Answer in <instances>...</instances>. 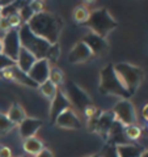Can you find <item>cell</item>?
I'll return each mask as SVG.
<instances>
[{"label": "cell", "instance_id": "cell-35", "mask_svg": "<svg viewBox=\"0 0 148 157\" xmlns=\"http://www.w3.org/2000/svg\"><path fill=\"white\" fill-rule=\"evenodd\" d=\"M0 157H13L12 149L7 145H0Z\"/></svg>", "mask_w": 148, "mask_h": 157}, {"label": "cell", "instance_id": "cell-27", "mask_svg": "<svg viewBox=\"0 0 148 157\" xmlns=\"http://www.w3.org/2000/svg\"><path fill=\"white\" fill-rule=\"evenodd\" d=\"M13 127H14V124L8 119L7 115L3 114V113H0V135L7 134V132L11 131Z\"/></svg>", "mask_w": 148, "mask_h": 157}, {"label": "cell", "instance_id": "cell-29", "mask_svg": "<svg viewBox=\"0 0 148 157\" xmlns=\"http://www.w3.org/2000/svg\"><path fill=\"white\" fill-rule=\"evenodd\" d=\"M59 55H60V48H59V45L58 43H55V45H51L50 48H49V52H47V55H46V59L49 62H58V59H59Z\"/></svg>", "mask_w": 148, "mask_h": 157}, {"label": "cell", "instance_id": "cell-31", "mask_svg": "<svg viewBox=\"0 0 148 157\" xmlns=\"http://www.w3.org/2000/svg\"><path fill=\"white\" fill-rule=\"evenodd\" d=\"M29 7L32 8V11L34 14L37 13H41L45 11V4L42 2H38V0H34V2H29Z\"/></svg>", "mask_w": 148, "mask_h": 157}, {"label": "cell", "instance_id": "cell-17", "mask_svg": "<svg viewBox=\"0 0 148 157\" xmlns=\"http://www.w3.org/2000/svg\"><path fill=\"white\" fill-rule=\"evenodd\" d=\"M36 60H37V58L34 56L30 51H28L26 48L21 47V50L18 52V56L16 59V67L20 71L28 73L29 70L32 68V66L36 63Z\"/></svg>", "mask_w": 148, "mask_h": 157}, {"label": "cell", "instance_id": "cell-19", "mask_svg": "<svg viewBox=\"0 0 148 157\" xmlns=\"http://www.w3.org/2000/svg\"><path fill=\"white\" fill-rule=\"evenodd\" d=\"M43 148H45V147H43V143L36 136L24 139V141H22V149L25 151L28 155L37 156Z\"/></svg>", "mask_w": 148, "mask_h": 157}, {"label": "cell", "instance_id": "cell-15", "mask_svg": "<svg viewBox=\"0 0 148 157\" xmlns=\"http://www.w3.org/2000/svg\"><path fill=\"white\" fill-rule=\"evenodd\" d=\"M114 115H113L111 110L110 111H106V113H101L100 117H98V121H97V126H96V130L95 132L100 134L103 139H107V134L111 128L113 123H114Z\"/></svg>", "mask_w": 148, "mask_h": 157}, {"label": "cell", "instance_id": "cell-30", "mask_svg": "<svg viewBox=\"0 0 148 157\" xmlns=\"http://www.w3.org/2000/svg\"><path fill=\"white\" fill-rule=\"evenodd\" d=\"M14 66H16V62L12 60L11 58H8L7 55H4V54H0V73Z\"/></svg>", "mask_w": 148, "mask_h": 157}, {"label": "cell", "instance_id": "cell-45", "mask_svg": "<svg viewBox=\"0 0 148 157\" xmlns=\"http://www.w3.org/2000/svg\"><path fill=\"white\" fill-rule=\"evenodd\" d=\"M20 157H24V156H20Z\"/></svg>", "mask_w": 148, "mask_h": 157}, {"label": "cell", "instance_id": "cell-42", "mask_svg": "<svg viewBox=\"0 0 148 157\" xmlns=\"http://www.w3.org/2000/svg\"><path fill=\"white\" fill-rule=\"evenodd\" d=\"M0 38H3V34L2 33H0Z\"/></svg>", "mask_w": 148, "mask_h": 157}, {"label": "cell", "instance_id": "cell-36", "mask_svg": "<svg viewBox=\"0 0 148 157\" xmlns=\"http://www.w3.org/2000/svg\"><path fill=\"white\" fill-rule=\"evenodd\" d=\"M36 157H54V155H53V152L50 151V149H47V148H43L39 153L36 156Z\"/></svg>", "mask_w": 148, "mask_h": 157}, {"label": "cell", "instance_id": "cell-3", "mask_svg": "<svg viewBox=\"0 0 148 157\" xmlns=\"http://www.w3.org/2000/svg\"><path fill=\"white\" fill-rule=\"evenodd\" d=\"M114 66V72L121 80L123 86L126 88V90L132 96L136 92V89L140 86L144 78V71L140 67L134 66L131 63H118Z\"/></svg>", "mask_w": 148, "mask_h": 157}, {"label": "cell", "instance_id": "cell-28", "mask_svg": "<svg viewBox=\"0 0 148 157\" xmlns=\"http://www.w3.org/2000/svg\"><path fill=\"white\" fill-rule=\"evenodd\" d=\"M100 157H119L118 156V152H117V145L106 143L101 151Z\"/></svg>", "mask_w": 148, "mask_h": 157}, {"label": "cell", "instance_id": "cell-10", "mask_svg": "<svg viewBox=\"0 0 148 157\" xmlns=\"http://www.w3.org/2000/svg\"><path fill=\"white\" fill-rule=\"evenodd\" d=\"M55 124L64 130H79L81 128V121L79 115L71 107L67 109L55 119Z\"/></svg>", "mask_w": 148, "mask_h": 157}, {"label": "cell", "instance_id": "cell-22", "mask_svg": "<svg viewBox=\"0 0 148 157\" xmlns=\"http://www.w3.org/2000/svg\"><path fill=\"white\" fill-rule=\"evenodd\" d=\"M72 16L77 24H87V21L89 20V16H91V11L85 6H77L73 9Z\"/></svg>", "mask_w": 148, "mask_h": 157}, {"label": "cell", "instance_id": "cell-18", "mask_svg": "<svg viewBox=\"0 0 148 157\" xmlns=\"http://www.w3.org/2000/svg\"><path fill=\"white\" fill-rule=\"evenodd\" d=\"M117 152L119 157H142L144 149L136 144H121L117 145Z\"/></svg>", "mask_w": 148, "mask_h": 157}, {"label": "cell", "instance_id": "cell-9", "mask_svg": "<svg viewBox=\"0 0 148 157\" xmlns=\"http://www.w3.org/2000/svg\"><path fill=\"white\" fill-rule=\"evenodd\" d=\"M51 64L47 59H37L36 63L28 72V76L36 82L37 85H41L42 82L49 80V73H50Z\"/></svg>", "mask_w": 148, "mask_h": 157}, {"label": "cell", "instance_id": "cell-32", "mask_svg": "<svg viewBox=\"0 0 148 157\" xmlns=\"http://www.w3.org/2000/svg\"><path fill=\"white\" fill-rule=\"evenodd\" d=\"M8 21H9V25H11L12 29H18L20 26L22 25V21H21V17L18 16V13L16 14H12V16L7 17Z\"/></svg>", "mask_w": 148, "mask_h": 157}, {"label": "cell", "instance_id": "cell-11", "mask_svg": "<svg viewBox=\"0 0 148 157\" xmlns=\"http://www.w3.org/2000/svg\"><path fill=\"white\" fill-rule=\"evenodd\" d=\"M93 58V54L83 41H79L75 46L71 48L68 54V62L72 64H79V63H85Z\"/></svg>", "mask_w": 148, "mask_h": 157}, {"label": "cell", "instance_id": "cell-41", "mask_svg": "<svg viewBox=\"0 0 148 157\" xmlns=\"http://www.w3.org/2000/svg\"><path fill=\"white\" fill-rule=\"evenodd\" d=\"M0 17H2V8H0Z\"/></svg>", "mask_w": 148, "mask_h": 157}, {"label": "cell", "instance_id": "cell-39", "mask_svg": "<svg viewBox=\"0 0 148 157\" xmlns=\"http://www.w3.org/2000/svg\"><path fill=\"white\" fill-rule=\"evenodd\" d=\"M142 157H148V151H144V152H143Z\"/></svg>", "mask_w": 148, "mask_h": 157}, {"label": "cell", "instance_id": "cell-6", "mask_svg": "<svg viewBox=\"0 0 148 157\" xmlns=\"http://www.w3.org/2000/svg\"><path fill=\"white\" fill-rule=\"evenodd\" d=\"M111 113L114 119L119 122L122 126H130L136 123V110L130 100H121L113 106Z\"/></svg>", "mask_w": 148, "mask_h": 157}, {"label": "cell", "instance_id": "cell-40", "mask_svg": "<svg viewBox=\"0 0 148 157\" xmlns=\"http://www.w3.org/2000/svg\"><path fill=\"white\" fill-rule=\"evenodd\" d=\"M88 157H100V153H97V155H92V156H88Z\"/></svg>", "mask_w": 148, "mask_h": 157}, {"label": "cell", "instance_id": "cell-37", "mask_svg": "<svg viewBox=\"0 0 148 157\" xmlns=\"http://www.w3.org/2000/svg\"><path fill=\"white\" fill-rule=\"evenodd\" d=\"M142 115L143 118H144L146 121H148V104L144 105V107H143V110H142Z\"/></svg>", "mask_w": 148, "mask_h": 157}, {"label": "cell", "instance_id": "cell-14", "mask_svg": "<svg viewBox=\"0 0 148 157\" xmlns=\"http://www.w3.org/2000/svg\"><path fill=\"white\" fill-rule=\"evenodd\" d=\"M43 126V122L37 118H25L21 123L18 124V134L22 139H28V137L36 136L38 130Z\"/></svg>", "mask_w": 148, "mask_h": 157}, {"label": "cell", "instance_id": "cell-8", "mask_svg": "<svg viewBox=\"0 0 148 157\" xmlns=\"http://www.w3.org/2000/svg\"><path fill=\"white\" fill-rule=\"evenodd\" d=\"M3 42V54L16 62L18 52L21 50V42L18 37V29H12L6 33L2 38Z\"/></svg>", "mask_w": 148, "mask_h": 157}, {"label": "cell", "instance_id": "cell-2", "mask_svg": "<svg viewBox=\"0 0 148 157\" xmlns=\"http://www.w3.org/2000/svg\"><path fill=\"white\" fill-rule=\"evenodd\" d=\"M98 89L102 94H110L119 97L121 100H129L130 93L126 90L121 80L114 72V66L107 64L100 72V85Z\"/></svg>", "mask_w": 148, "mask_h": 157}, {"label": "cell", "instance_id": "cell-16", "mask_svg": "<svg viewBox=\"0 0 148 157\" xmlns=\"http://www.w3.org/2000/svg\"><path fill=\"white\" fill-rule=\"evenodd\" d=\"M107 143L114 144V145H121V144H127V139L125 136V126H122L119 122L114 121L111 128L107 134Z\"/></svg>", "mask_w": 148, "mask_h": 157}, {"label": "cell", "instance_id": "cell-13", "mask_svg": "<svg viewBox=\"0 0 148 157\" xmlns=\"http://www.w3.org/2000/svg\"><path fill=\"white\" fill-rule=\"evenodd\" d=\"M81 41L89 47V50L92 51L93 56H102L103 54L107 51V47H109L107 41L105 38H101V37H98L93 33L87 34Z\"/></svg>", "mask_w": 148, "mask_h": 157}, {"label": "cell", "instance_id": "cell-20", "mask_svg": "<svg viewBox=\"0 0 148 157\" xmlns=\"http://www.w3.org/2000/svg\"><path fill=\"white\" fill-rule=\"evenodd\" d=\"M6 115H7V118L12 122L14 126H17V124H20V123H21V122L26 118V113H25V110L22 109L21 105L13 104V105H11V107L8 109V111H7Z\"/></svg>", "mask_w": 148, "mask_h": 157}, {"label": "cell", "instance_id": "cell-23", "mask_svg": "<svg viewBox=\"0 0 148 157\" xmlns=\"http://www.w3.org/2000/svg\"><path fill=\"white\" fill-rule=\"evenodd\" d=\"M38 89H39V92H41L42 96H45L46 98H50V100H53V98L55 97L59 88H56L50 80H47L45 82H42L41 85H38Z\"/></svg>", "mask_w": 148, "mask_h": 157}, {"label": "cell", "instance_id": "cell-12", "mask_svg": "<svg viewBox=\"0 0 148 157\" xmlns=\"http://www.w3.org/2000/svg\"><path fill=\"white\" fill-rule=\"evenodd\" d=\"M71 104L68 101V98L63 93L62 89H58L55 97L51 100V106H50V119L53 123H55V119L62 114L64 110L70 109Z\"/></svg>", "mask_w": 148, "mask_h": 157}, {"label": "cell", "instance_id": "cell-24", "mask_svg": "<svg viewBox=\"0 0 148 157\" xmlns=\"http://www.w3.org/2000/svg\"><path fill=\"white\" fill-rule=\"evenodd\" d=\"M49 80L56 88H59L60 85H64V73L62 72V70H59L56 67H51L50 73H49Z\"/></svg>", "mask_w": 148, "mask_h": 157}, {"label": "cell", "instance_id": "cell-43", "mask_svg": "<svg viewBox=\"0 0 148 157\" xmlns=\"http://www.w3.org/2000/svg\"><path fill=\"white\" fill-rule=\"evenodd\" d=\"M147 130H148V124H147Z\"/></svg>", "mask_w": 148, "mask_h": 157}, {"label": "cell", "instance_id": "cell-44", "mask_svg": "<svg viewBox=\"0 0 148 157\" xmlns=\"http://www.w3.org/2000/svg\"><path fill=\"white\" fill-rule=\"evenodd\" d=\"M0 77H2V73H0Z\"/></svg>", "mask_w": 148, "mask_h": 157}, {"label": "cell", "instance_id": "cell-26", "mask_svg": "<svg viewBox=\"0 0 148 157\" xmlns=\"http://www.w3.org/2000/svg\"><path fill=\"white\" fill-rule=\"evenodd\" d=\"M18 16L21 17L22 25H24V24H28L29 21H30V18L34 16V13H33V11H32V8L29 7V3H25L21 8H20Z\"/></svg>", "mask_w": 148, "mask_h": 157}, {"label": "cell", "instance_id": "cell-25", "mask_svg": "<svg viewBox=\"0 0 148 157\" xmlns=\"http://www.w3.org/2000/svg\"><path fill=\"white\" fill-rule=\"evenodd\" d=\"M142 132H143L142 127L138 126L136 123L125 127V136H126V139H129V140H138V139H140Z\"/></svg>", "mask_w": 148, "mask_h": 157}, {"label": "cell", "instance_id": "cell-21", "mask_svg": "<svg viewBox=\"0 0 148 157\" xmlns=\"http://www.w3.org/2000/svg\"><path fill=\"white\" fill-rule=\"evenodd\" d=\"M11 71H12V81H17V82H20V84L29 86V88H38V85L36 84V82L28 76V73L20 71L16 66L12 67Z\"/></svg>", "mask_w": 148, "mask_h": 157}, {"label": "cell", "instance_id": "cell-5", "mask_svg": "<svg viewBox=\"0 0 148 157\" xmlns=\"http://www.w3.org/2000/svg\"><path fill=\"white\" fill-rule=\"evenodd\" d=\"M18 37H20V42H21V47L30 51L37 59H46L49 48H50L51 45L46 42L45 39L36 36L29 29L26 24H24V25L18 28Z\"/></svg>", "mask_w": 148, "mask_h": 157}, {"label": "cell", "instance_id": "cell-7", "mask_svg": "<svg viewBox=\"0 0 148 157\" xmlns=\"http://www.w3.org/2000/svg\"><path fill=\"white\" fill-rule=\"evenodd\" d=\"M63 93L68 98L71 106H75L77 110H84L88 105H91L89 96L72 81L64 82V90H63Z\"/></svg>", "mask_w": 148, "mask_h": 157}, {"label": "cell", "instance_id": "cell-1", "mask_svg": "<svg viewBox=\"0 0 148 157\" xmlns=\"http://www.w3.org/2000/svg\"><path fill=\"white\" fill-rule=\"evenodd\" d=\"M26 25L36 36L45 39L50 45H55L63 29V21L58 14L43 11L34 14Z\"/></svg>", "mask_w": 148, "mask_h": 157}, {"label": "cell", "instance_id": "cell-38", "mask_svg": "<svg viewBox=\"0 0 148 157\" xmlns=\"http://www.w3.org/2000/svg\"><path fill=\"white\" fill-rule=\"evenodd\" d=\"M0 54H3V42H2V38H0Z\"/></svg>", "mask_w": 148, "mask_h": 157}, {"label": "cell", "instance_id": "cell-33", "mask_svg": "<svg viewBox=\"0 0 148 157\" xmlns=\"http://www.w3.org/2000/svg\"><path fill=\"white\" fill-rule=\"evenodd\" d=\"M83 113H84V115H85V117L88 118V119H89V118H93V117L98 115V114H100L101 111L98 110V109H96L95 106H92V105H88V106L85 107V109L83 110Z\"/></svg>", "mask_w": 148, "mask_h": 157}, {"label": "cell", "instance_id": "cell-4", "mask_svg": "<svg viewBox=\"0 0 148 157\" xmlns=\"http://www.w3.org/2000/svg\"><path fill=\"white\" fill-rule=\"evenodd\" d=\"M87 25L91 29V33L106 39V37L118 26V24L106 8H100L91 12Z\"/></svg>", "mask_w": 148, "mask_h": 157}, {"label": "cell", "instance_id": "cell-34", "mask_svg": "<svg viewBox=\"0 0 148 157\" xmlns=\"http://www.w3.org/2000/svg\"><path fill=\"white\" fill-rule=\"evenodd\" d=\"M9 30H12V28H11V25H9L8 18L7 17H0V33L4 36V34L8 33Z\"/></svg>", "mask_w": 148, "mask_h": 157}]
</instances>
